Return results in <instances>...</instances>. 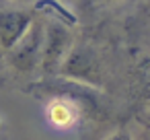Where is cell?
<instances>
[{"label": "cell", "instance_id": "6da1fadb", "mask_svg": "<svg viewBox=\"0 0 150 140\" xmlns=\"http://www.w3.org/2000/svg\"><path fill=\"white\" fill-rule=\"evenodd\" d=\"M60 78V76H56ZM62 85L54 89L50 80L45 82H33L27 91L33 93H43L45 103H43V117L50 128L58 132H72L84 126L88 119H95L101 113V107L95 99V93H99L93 87L60 78Z\"/></svg>", "mask_w": 150, "mask_h": 140}, {"label": "cell", "instance_id": "7a4b0ae2", "mask_svg": "<svg viewBox=\"0 0 150 140\" xmlns=\"http://www.w3.org/2000/svg\"><path fill=\"white\" fill-rule=\"evenodd\" d=\"M41 50H43V17L37 19L29 31L0 56V78L4 85H17L19 89H29L33 82L41 80Z\"/></svg>", "mask_w": 150, "mask_h": 140}, {"label": "cell", "instance_id": "3957f363", "mask_svg": "<svg viewBox=\"0 0 150 140\" xmlns=\"http://www.w3.org/2000/svg\"><path fill=\"white\" fill-rule=\"evenodd\" d=\"M109 66L111 62L107 50L101 48V43L93 39H74V45L64 58L58 76L103 91L109 80Z\"/></svg>", "mask_w": 150, "mask_h": 140}, {"label": "cell", "instance_id": "277c9868", "mask_svg": "<svg viewBox=\"0 0 150 140\" xmlns=\"http://www.w3.org/2000/svg\"><path fill=\"white\" fill-rule=\"evenodd\" d=\"M74 27L43 17V50H41V80L56 78L58 70L74 45Z\"/></svg>", "mask_w": 150, "mask_h": 140}, {"label": "cell", "instance_id": "5b68a950", "mask_svg": "<svg viewBox=\"0 0 150 140\" xmlns=\"http://www.w3.org/2000/svg\"><path fill=\"white\" fill-rule=\"evenodd\" d=\"M37 11L27 4L0 2V56L8 52L33 25Z\"/></svg>", "mask_w": 150, "mask_h": 140}, {"label": "cell", "instance_id": "8992f818", "mask_svg": "<svg viewBox=\"0 0 150 140\" xmlns=\"http://www.w3.org/2000/svg\"><path fill=\"white\" fill-rule=\"evenodd\" d=\"M134 85L138 95L150 105V56L142 58L134 66Z\"/></svg>", "mask_w": 150, "mask_h": 140}, {"label": "cell", "instance_id": "52a82bcc", "mask_svg": "<svg viewBox=\"0 0 150 140\" xmlns=\"http://www.w3.org/2000/svg\"><path fill=\"white\" fill-rule=\"evenodd\" d=\"M136 21V37L142 39L148 48H150V0H146V4L142 6L140 15L134 19Z\"/></svg>", "mask_w": 150, "mask_h": 140}, {"label": "cell", "instance_id": "ba28073f", "mask_svg": "<svg viewBox=\"0 0 150 140\" xmlns=\"http://www.w3.org/2000/svg\"><path fill=\"white\" fill-rule=\"evenodd\" d=\"M101 140H134V134L125 126H119V128H113L111 132H107Z\"/></svg>", "mask_w": 150, "mask_h": 140}, {"label": "cell", "instance_id": "9c48e42d", "mask_svg": "<svg viewBox=\"0 0 150 140\" xmlns=\"http://www.w3.org/2000/svg\"><path fill=\"white\" fill-rule=\"evenodd\" d=\"M101 6H123L127 2H134V0H97Z\"/></svg>", "mask_w": 150, "mask_h": 140}, {"label": "cell", "instance_id": "30bf717a", "mask_svg": "<svg viewBox=\"0 0 150 140\" xmlns=\"http://www.w3.org/2000/svg\"><path fill=\"white\" fill-rule=\"evenodd\" d=\"M0 2H11V4H27V6H33L37 0H0Z\"/></svg>", "mask_w": 150, "mask_h": 140}, {"label": "cell", "instance_id": "8fae6325", "mask_svg": "<svg viewBox=\"0 0 150 140\" xmlns=\"http://www.w3.org/2000/svg\"><path fill=\"white\" fill-rule=\"evenodd\" d=\"M0 130H2V119H0Z\"/></svg>", "mask_w": 150, "mask_h": 140}]
</instances>
